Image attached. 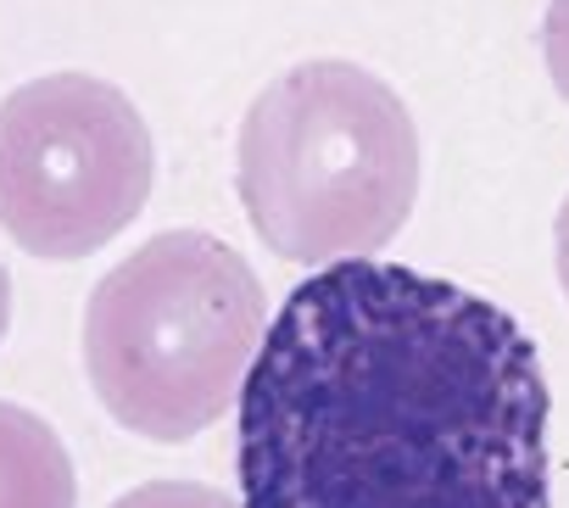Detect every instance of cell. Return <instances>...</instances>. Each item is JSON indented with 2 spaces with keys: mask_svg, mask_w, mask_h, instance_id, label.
<instances>
[{
  "mask_svg": "<svg viewBox=\"0 0 569 508\" xmlns=\"http://www.w3.org/2000/svg\"><path fill=\"white\" fill-rule=\"evenodd\" d=\"M234 414L246 508H552L536 341L402 263L313 269Z\"/></svg>",
  "mask_w": 569,
  "mask_h": 508,
  "instance_id": "6da1fadb",
  "label": "cell"
},
{
  "mask_svg": "<svg viewBox=\"0 0 569 508\" xmlns=\"http://www.w3.org/2000/svg\"><path fill=\"white\" fill-rule=\"evenodd\" d=\"M234 190L284 263H352L397 240L419 201V129L369 68L319 57L284 68L246 107Z\"/></svg>",
  "mask_w": 569,
  "mask_h": 508,
  "instance_id": "7a4b0ae2",
  "label": "cell"
},
{
  "mask_svg": "<svg viewBox=\"0 0 569 508\" xmlns=\"http://www.w3.org/2000/svg\"><path fill=\"white\" fill-rule=\"evenodd\" d=\"M262 336V280L240 251L207 229H162L90 291L84 369L123 430L190 441L240 408Z\"/></svg>",
  "mask_w": 569,
  "mask_h": 508,
  "instance_id": "3957f363",
  "label": "cell"
},
{
  "mask_svg": "<svg viewBox=\"0 0 569 508\" xmlns=\"http://www.w3.org/2000/svg\"><path fill=\"white\" fill-rule=\"evenodd\" d=\"M157 179L140 107L96 73H46L0 101V229L34 258H90Z\"/></svg>",
  "mask_w": 569,
  "mask_h": 508,
  "instance_id": "277c9868",
  "label": "cell"
},
{
  "mask_svg": "<svg viewBox=\"0 0 569 508\" xmlns=\"http://www.w3.org/2000/svg\"><path fill=\"white\" fill-rule=\"evenodd\" d=\"M0 508H79L62 436L18 402H0Z\"/></svg>",
  "mask_w": 569,
  "mask_h": 508,
  "instance_id": "5b68a950",
  "label": "cell"
},
{
  "mask_svg": "<svg viewBox=\"0 0 569 508\" xmlns=\"http://www.w3.org/2000/svg\"><path fill=\"white\" fill-rule=\"evenodd\" d=\"M112 508H246V502H234L229 491L201 486V480H146V486L123 491Z\"/></svg>",
  "mask_w": 569,
  "mask_h": 508,
  "instance_id": "8992f818",
  "label": "cell"
},
{
  "mask_svg": "<svg viewBox=\"0 0 569 508\" xmlns=\"http://www.w3.org/2000/svg\"><path fill=\"white\" fill-rule=\"evenodd\" d=\"M541 57H547L552 90L569 101V0H547V18H541Z\"/></svg>",
  "mask_w": 569,
  "mask_h": 508,
  "instance_id": "52a82bcc",
  "label": "cell"
},
{
  "mask_svg": "<svg viewBox=\"0 0 569 508\" xmlns=\"http://www.w3.org/2000/svg\"><path fill=\"white\" fill-rule=\"evenodd\" d=\"M552 251H558V286H563V297H569V196H563L558 223H552Z\"/></svg>",
  "mask_w": 569,
  "mask_h": 508,
  "instance_id": "ba28073f",
  "label": "cell"
},
{
  "mask_svg": "<svg viewBox=\"0 0 569 508\" xmlns=\"http://www.w3.org/2000/svg\"><path fill=\"white\" fill-rule=\"evenodd\" d=\"M7 325H12V280L0 269V336H7Z\"/></svg>",
  "mask_w": 569,
  "mask_h": 508,
  "instance_id": "9c48e42d",
  "label": "cell"
}]
</instances>
